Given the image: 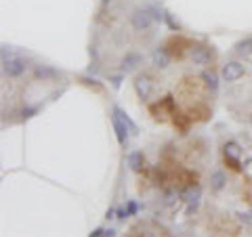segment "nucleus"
I'll list each match as a JSON object with an SVG mask.
<instances>
[{
	"mask_svg": "<svg viewBox=\"0 0 252 237\" xmlns=\"http://www.w3.org/2000/svg\"><path fill=\"white\" fill-rule=\"evenodd\" d=\"M26 69H28V61L17 57V55L11 57V59H6V61H2V72L9 78H19V76L26 74Z\"/></svg>",
	"mask_w": 252,
	"mask_h": 237,
	"instance_id": "f257e3e1",
	"label": "nucleus"
},
{
	"mask_svg": "<svg viewBox=\"0 0 252 237\" xmlns=\"http://www.w3.org/2000/svg\"><path fill=\"white\" fill-rule=\"evenodd\" d=\"M130 23H132V28H135L137 31H147L156 23V19H154V15L143 6V9H137L135 13H132Z\"/></svg>",
	"mask_w": 252,
	"mask_h": 237,
	"instance_id": "f03ea898",
	"label": "nucleus"
},
{
	"mask_svg": "<svg viewBox=\"0 0 252 237\" xmlns=\"http://www.w3.org/2000/svg\"><path fill=\"white\" fill-rule=\"evenodd\" d=\"M135 90H137V94H139V99H149L152 97V92H154V80H152V76L149 74H137L135 76Z\"/></svg>",
	"mask_w": 252,
	"mask_h": 237,
	"instance_id": "7ed1b4c3",
	"label": "nucleus"
},
{
	"mask_svg": "<svg viewBox=\"0 0 252 237\" xmlns=\"http://www.w3.org/2000/svg\"><path fill=\"white\" fill-rule=\"evenodd\" d=\"M189 57H191L193 65H210L212 57H215V51L206 44H200V46H193L191 53H189Z\"/></svg>",
	"mask_w": 252,
	"mask_h": 237,
	"instance_id": "20e7f679",
	"label": "nucleus"
},
{
	"mask_svg": "<svg viewBox=\"0 0 252 237\" xmlns=\"http://www.w3.org/2000/svg\"><path fill=\"white\" fill-rule=\"evenodd\" d=\"M200 195H202V187L198 183H191L187 185L183 191H181V197H183V202L189 204L187 212H193L195 208H198V202H200Z\"/></svg>",
	"mask_w": 252,
	"mask_h": 237,
	"instance_id": "39448f33",
	"label": "nucleus"
},
{
	"mask_svg": "<svg viewBox=\"0 0 252 237\" xmlns=\"http://www.w3.org/2000/svg\"><path fill=\"white\" fill-rule=\"evenodd\" d=\"M220 76H223L225 82H235V80H240V78L244 76V65H242L240 61H229V63H225L223 69H220Z\"/></svg>",
	"mask_w": 252,
	"mask_h": 237,
	"instance_id": "423d86ee",
	"label": "nucleus"
},
{
	"mask_svg": "<svg viewBox=\"0 0 252 237\" xmlns=\"http://www.w3.org/2000/svg\"><path fill=\"white\" fill-rule=\"evenodd\" d=\"M223 153H225V160H229V162L233 164V168H235V170H240V168H242V166L238 164V157H240V153H242V149H240L238 143H233V141L225 143Z\"/></svg>",
	"mask_w": 252,
	"mask_h": 237,
	"instance_id": "0eeeda50",
	"label": "nucleus"
},
{
	"mask_svg": "<svg viewBox=\"0 0 252 237\" xmlns=\"http://www.w3.org/2000/svg\"><path fill=\"white\" fill-rule=\"evenodd\" d=\"M143 63V57H141L139 53H126L124 57H122V61H120V67H122V72H132L137 65H141Z\"/></svg>",
	"mask_w": 252,
	"mask_h": 237,
	"instance_id": "6e6552de",
	"label": "nucleus"
},
{
	"mask_svg": "<svg viewBox=\"0 0 252 237\" xmlns=\"http://www.w3.org/2000/svg\"><path fill=\"white\" fill-rule=\"evenodd\" d=\"M152 61H154V67H158V69H166V67L170 65V53L164 49V46H160V49H156V51H154Z\"/></svg>",
	"mask_w": 252,
	"mask_h": 237,
	"instance_id": "1a4fd4ad",
	"label": "nucleus"
},
{
	"mask_svg": "<svg viewBox=\"0 0 252 237\" xmlns=\"http://www.w3.org/2000/svg\"><path fill=\"white\" fill-rule=\"evenodd\" d=\"M112 124H114V130H116V137H118V143L126 145V139H128V126H126L120 118L116 114L112 116Z\"/></svg>",
	"mask_w": 252,
	"mask_h": 237,
	"instance_id": "9d476101",
	"label": "nucleus"
},
{
	"mask_svg": "<svg viewBox=\"0 0 252 237\" xmlns=\"http://www.w3.org/2000/svg\"><path fill=\"white\" fill-rule=\"evenodd\" d=\"M235 55L242 57V59L252 57V36L244 38V40H240L238 44H235Z\"/></svg>",
	"mask_w": 252,
	"mask_h": 237,
	"instance_id": "9b49d317",
	"label": "nucleus"
},
{
	"mask_svg": "<svg viewBox=\"0 0 252 237\" xmlns=\"http://www.w3.org/2000/svg\"><path fill=\"white\" fill-rule=\"evenodd\" d=\"M128 166H130L132 172H141V170H143V166H145V155L141 151L128 153Z\"/></svg>",
	"mask_w": 252,
	"mask_h": 237,
	"instance_id": "f8f14e48",
	"label": "nucleus"
},
{
	"mask_svg": "<svg viewBox=\"0 0 252 237\" xmlns=\"http://www.w3.org/2000/svg\"><path fill=\"white\" fill-rule=\"evenodd\" d=\"M202 80H204V84H206L208 90L215 92L219 89V76H217V72H212V69H204V72H202Z\"/></svg>",
	"mask_w": 252,
	"mask_h": 237,
	"instance_id": "ddd939ff",
	"label": "nucleus"
},
{
	"mask_svg": "<svg viewBox=\"0 0 252 237\" xmlns=\"http://www.w3.org/2000/svg\"><path fill=\"white\" fill-rule=\"evenodd\" d=\"M225 183H227V177H225L223 170L212 172V177H210V189L212 191H220V189L225 187Z\"/></svg>",
	"mask_w": 252,
	"mask_h": 237,
	"instance_id": "4468645a",
	"label": "nucleus"
},
{
	"mask_svg": "<svg viewBox=\"0 0 252 237\" xmlns=\"http://www.w3.org/2000/svg\"><path fill=\"white\" fill-rule=\"evenodd\" d=\"M34 74H36L38 80H51V78H57V76H59L57 69H53V67H49V65H38Z\"/></svg>",
	"mask_w": 252,
	"mask_h": 237,
	"instance_id": "2eb2a0df",
	"label": "nucleus"
},
{
	"mask_svg": "<svg viewBox=\"0 0 252 237\" xmlns=\"http://www.w3.org/2000/svg\"><path fill=\"white\" fill-rule=\"evenodd\" d=\"M114 114H116L118 118H120V120H122V122H124L126 126H128V130H130V132H137V124L130 120V118H128V114H126L124 109H120L118 105H114Z\"/></svg>",
	"mask_w": 252,
	"mask_h": 237,
	"instance_id": "dca6fc26",
	"label": "nucleus"
},
{
	"mask_svg": "<svg viewBox=\"0 0 252 237\" xmlns=\"http://www.w3.org/2000/svg\"><path fill=\"white\" fill-rule=\"evenodd\" d=\"M164 21H166V26L172 30V31H181V23L172 17V15L168 11H164Z\"/></svg>",
	"mask_w": 252,
	"mask_h": 237,
	"instance_id": "f3484780",
	"label": "nucleus"
},
{
	"mask_svg": "<svg viewBox=\"0 0 252 237\" xmlns=\"http://www.w3.org/2000/svg\"><path fill=\"white\" fill-rule=\"evenodd\" d=\"M145 9L154 15V19H156V21H164V11H162V9H158L156 4H145Z\"/></svg>",
	"mask_w": 252,
	"mask_h": 237,
	"instance_id": "a211bd4d",
	"label": "nucleus"
},
{
	"mask_svg": "<svg viewBox=\"0 0 252 237\" xmlns=\"http://www.w3.org/2000/svg\"><path fill=\"white\" fill-rule=\"evenodd\" d=\"M38 114V107H30V105H26L21 109V118L23 120H30V118H34Z\"/></svg>",
	"mask_w": 252,
	"mask_h": 237,
	"instance_id": "6ab92c4d",
	"label": "nucleus"
},
{
	"mask_svg": "<svg viewBox=\"0 0 252 237\" xmlns=\"http://www.w3.org/2000/svg\"><path fill=\"white\" fill-rule=\"evenodd\" d=\"M238 218H240V223H244V225H250V227H252V210L238 212Z\"/></svg>",
	"mask_w": 252,
	"mask_h": 237,
	"instance_id": "aec40b11",
	"label": "nucleus"
},
{
	"mask_svg": "<svg viewBox=\"0 0 252 237\" xmlns=\"http://www.w3.org/2000/svg\"><path fill=\"white\" fill-rule=\"evenodd\" d=\"M80 80H82V84H86V86H94L97 90H101V84H99L97 80H91V78H86V76H82Z\"/></svg>",
	"mask_w": 252,
	"mask_h": 237,
	"instance_id": "412c9836",
	"label": "nucleus"
},
{
	"mask_svg": "<svg viewBox=\"0 0 252 237\" xmlns=\"http://www.w3.org/2000/svg\"><path fill=\"white\" fill-rule=\"evenodd\" d=\"M126 210H128V216H135L137 212H139V206H137V202H128V206H126Z\"/></svg>",
	"mask_w": 252,
	"mask_h": 237,
	"instance_id": "4be33fe9",
	"label": "nucleus"
},
{
	"mask_svg": "<svg viewBox=\"0 0 252 237\" xmlns=\"http://www.w3.org/2000/svg\"><path fill=\"white\" fill-rule=\"evenodd\" d=\"M11 57H15L13 55V51H11V46H2V61H6V59H11Z\"/></svg>",
	"mask_w": 252,
	"mask_h": 237,
	"instance_id": "5701e85b",
	"label": "nucleus"
},
{
	"mask_svg": "<svg viewBox=\"0 0 252 237\" xmlns=\"http://www.w3.org/2000/svg\"><path fill=\"white\" fill-rule=\"evenodd\" d=\"M126 216H128V210H124V208H118V210H116V218H118V220H124Z\"/></svg>",
	"mask_w": 252,
	"mask_h": 237,
	"instance_id": "b1692460",
	"label": "nucleus"
},
{
	"mask_svg": "<svg viewBox=\"0 0 252 237\" xmlns=\"http://www.w3.org/2000/svg\"><path fill=\"white\" fill-rule=\"evenodd\" d=\"M154 177H156V180H164V172H162L160 166H156L154 168Z\"/></svg>",
	"mask_w": 252,
	"mask_h": 237,
	"instance_id": "393cba45",
	"label": "nucleus"
},
{
	"mask_svg": "<svg viewBox=\"0 0 252 237\" xmlns=\"http://www.w3.org/2000/svg\"><path fill=\"white\" fill-rule=\"evenodd\" d=\"M91 237H105V229H93V233H91Z\"/></svg>",
	"mask_w": 252,
	"mask_h": 237,
	"instance_id": "a878e982",
	"label": "nucleus"
},
{
	"mask_svg": "<svg viewBox=\"0 0 252 237\" xmlns=\"http://www.w3.org/2000/svg\"><path fill=\"white\" fill-rule=\"evenodd\" d=\"M109 80H112V84L118 89V86H120V82H122V76H109Z\"/></svg>",
	"mask_w": 252,
	"mask_h": 237,
	"instance_id": "bb28decb",
	"label": "nucleus"
},
{
	"mask_svg": "<svg viewBox=\"0 0 252 237\" xmlns=\"http://www.w3.org/2000/svg\"><path fill=\"white\" fill-rule=\"evenodd\" d=\"M114 235H116L114 229H105V237H114Z\"/></svg>",
	"mask_w": 252,
	"mask_h": 237,
	"instance_id": "cd10ccee",
	"label": "nucleus"
},
{
	"mask_svg": "<svg viewBox=\"0 0 252 237\" xmlns=\"http://www.w3.org/2000/svg\"><path fill=\"white\" fill-rule=\"evenodd\" d=\"M107 2H109V0H103V4H107Z\"/></svg>",
	"mask_w": 252,
	"mask_h": 237,
	"instance_id": "c85d7f7f",
	"label": "nucleus"
},
{
	"mask_svg": "<svg viewBox=\"0 0 252 237\" xmlns=\"http://www.w3.org/2000/svg\"><path fill=\"white\" fill-rule=\"evenodd\" d=\"M250 124H252V114H250Z\"/></svg>",
	"mask_w": 252,
	"mask_h": 237,
	"instance_id": "c756f323",
	"label": "nucleus"
}]
</instances>
